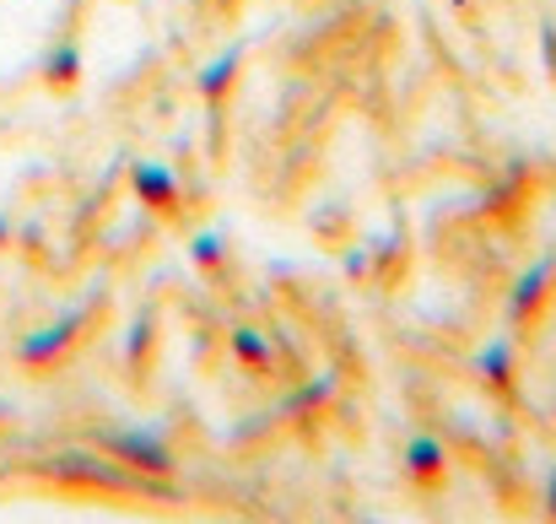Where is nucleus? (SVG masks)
I'll list each match as a JSON object with an SVG mask.
<instances>
[{"label":"nucleus","instance_id":"obj_12","mask_svg":"<svg viewBox=\"0 0 556 524\" xmlns=\"http://www.w3.org/2000/svg\"><path fill=\"white\" fill-rule=\"evenodd\" d=\"M330 389H336V378H330V373H319L314 384H303L298 395H287V411H308V406H319Z\"/></svg>","mask_w":556,"mask_h":524},{"label":"nucleus","instance_id":"obj_9","mask_svg":"<svg viewBox=\"0 0 556 524\" xmlns=\"http://www.w3.org/2000/svg\"><path fill=\"white\" fill-rule=\"evenodd\" d=\"M232 351H238V362H249L260 378H265V373H276V351H270V341H265V330L238 325V330H232Z\"/></svg>","mask_w":556,"mask_h":524},{"label":"nucleus","instance_id":"obj_5","mask_svg":"<svg viewBox=\"0 0 556 524\" xmlns=\"http://www.w3.org/2000/svg\"><path fill=\"white\" fill-rule=\"evenodd\" d=\"M405 471H410L421 487H438V482L448 476V449H443V438H438V433H416V438L405 444Z\"/></svg>","mask_w":556,"mask_h":524},{"label":"nucleus","instance_id":"obj_13","mask_svg":"<svg viewBox=\"0 0 556 524\" xmlns=\"http://www.w3.org/2000/svg\"><path fill=\"white\" fill-rule=\"evenodd\" d=\"M546 514L556 520V465H552V482H546Z\"/></svg>","mask_w":556,"mask_h":524},{"label":"nucleus","instance_id":"obj_14","mask_svg":"<svg viewBox=\"0 0 556 524\" xmlns=\"http://www.w3.org/2000/svg\"><path fill=\"white\" fill-rule=\"evenodd\" d=\"M5 238H11V222H5V216H0V244H5Z\"/></svg>","mask_w":556,"mask_h":524},{"label":"nucleus","instance_id":"obj_4","mask_svg":"<svg viewBox=\"0 0 556 524\" xmlns=\"http://www.w3.org/2000/svg\"><path fill=\"white\" fill-rule=\"evenodd\" d=\"M130 189H136V200H141V205H152V211H163V216H174V211L185 205L174 169H168V163H152V158L130 163Z\"/></svg>","mask_w":556,"mask_h":524},{"label":"nucleus","instance_id":"obj_10","mask_svg":"<svg viewBox=\"0 0 556 524\" xmlns=\"http://www.w3.org/2000/svg\"><path fill=\"white\" fill-rule=\"evenodd\" d=\"M152 341H157V330H152V314H141V320L130 325V336H125V362H130L136 373L152 362Z\"/></svg>","mask_w":556,"mask_h":524},{"label":"nucleus","instance_id":"obj_6","mask_svg":"<svg viewBox=\"0 0 556 524\" xmlns=\"http://www.w3.org/2000/svg\"><path fill=\"white\" fill-rule=\"evenodd\" d=\"M476 373L492 389H514V378H519V347H514V336H497V341H486V347L476 351Z\"/></svg>","mask_w":556,"mask_h":524},{"label":"nucleus","instance_id":"obj_8","mask_svg":"<svg viewBox=\"0 0 556 524\" xmlns=\"http://www.w3.org/2000/svg\"><path fill=\"white\" fill-rule=\"evenodd\" d=\"M238 65H243V43L222 49V54L200 71V82H194V87H200V98H205V103H222V98L232 92V82H238Z\"/></svg>","mask_w":556,"mask_h":524},{"label":"nucleus","instance_id":"obj_11","mask_svg":"<svg viewBox=\"0 0 556 524\" xmlns=\"http://www.w3.org/2000/svg\"><path fill=\"white\" fill-rule=\"evenodd\" d=\"M189 254H194V265L200 271H222V260H227V249H222V233H194V244H189Z\"/></svg>","mask_w":556,"mask_h":524},{"label":"nucleus","instance_id":"obj_2","mask_svg":"<svg viewBox=\"0 0 556 524\" xmlns=\"http://www.w3.org/2000/svg\"><path fill=\"white\" fill-rule=\"evenodd\" d=\"M552 282H556V265L552 260H535V265L508 287V330H525V325L541 320V309H546V298H552Z\"/></svg>","mask_w":556,"mask_h":524},{"label":"nucleus","instance_id":"obj_3","mask_svg":"<svg viewBox=\"0 0 556 524\" xmlns=\"http://www.w3.org/2000/svg\"><path fill=\"white\" fill-rule=\"evenodd\" d=\"M76 336H81V314H65V320H54V325L22 336V341H16V362H27V367H54L65 351L76 347Z\"/></svg>","mask_w":556,"mask_h":524},{"label":"nucleus","instance_id":"obj_15","mask_svg":"<svg viewBox=\"0 0 556 524\" xmlns=\"http://www.w3.org/2000/svg\"><path fill=\"white\" fill-rule=\"evenodd\" d=\"M552 211H556V200H552Z\"/></svg>","mask_w":556,"mask_h":524},{"label":"nucleus","instance_id":"obj_7","mask_svg":"<svg viewBox=\"0 0 556 524\" xmlns=\"http://www.w3.org/2000/svg\"><path fill=\"white\" fill-rule=\"evenodd\" d=\"M43 87L49 92H76L81 87V43L76 38H65V43H54L43 54Z\"/></svg>","mask_w":556,"mask_h":524},{"label":"nucleus","instance_id":"obj_1","mask_svg":"<svg viewBox=\"0 0 556 524\" xmlns=\"http://www.w3.org/2000/svg\"><path fill=\"white\" fill-rule=\"evenodd\" d=\"M98 444H103V454H114L125 471H141V476H168L179 465L163 427H103Z\"/></svg>","mask_w":556,"mask_h":524}]
</instances>
